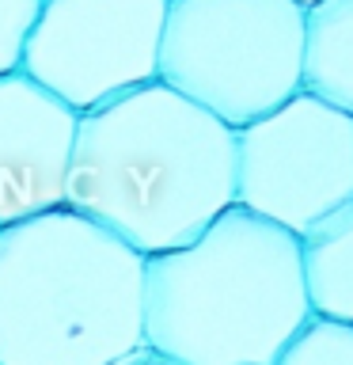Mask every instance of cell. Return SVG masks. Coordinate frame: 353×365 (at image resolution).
Listing matches in <instances>:
<instances>
[{
  "label": "cell",
  "instance_id": "cell-2",
  "mask_svg": "<svg viewBox=\"0 0 353 365\" xmlns=\"http://www.w3.org/2000/svg\"><path fill=\"white\" fill-rule=\"evenodd\" d=\"M307 316L300 236L243 205L144 259V346L175 365H273Z\"/></svg>",
  "mask_w": 353,
  "mask_h": 365
},
{
  "label": "cell",
  "instance_id": "cell-13",
  "mask_svg": "<svg viewBox=\"0 0 353 365\" xmlns=\"http://www.w3.org/2000/svg\"><path fill=\"white\" fill-rule=\"evenodd\" d=\"M296 4H300V8H312V4H315V0H296Z\"/></svg>",
  "mask_w": 353,
  "mask_h": 365
},
{
  "label": "cell",
  "instance_id": "cell-5",
  "mask_svg": "<svg viewBox=\"0 0 353 365\" xmlns=\"http://www.w3.org/2000/svg\"><path fill=\"white\" fill-rule=\"evenodd\" d=\"M353 198V114L296 91L236 130V205L304 236Z\"/></svg>",
  "mask_w": 353,
  "mask_h": 365
},
{
  "label": "cell",
  "instance_id": "cell-11",
  "mask_svg": "<svg viewBox=\"0 0 353 365\" xmlns=\"http://www.w3.org/2000/svg\"><path fill=\"white\" fill-rule=\"evenodd\" d=\"M42 0H0V76L16 73Z\"/></svg>",
  "mask_w": 353,
  "mask_h": 365
},
{
  "label": "cell",
  "instance_id": "cell-1",
  "mask_svg": "<svg viewBox=\"0 0 353 365\" xmlns=\"http://www.w3.org/2000/svg\"><path fill=\"white\" fill-rule=\"evenodd\" d=\"M65 205L141 255L190 244L236 205V130L164 80L80 114Z\"/></svg>",
  "mask_w": 353,
  "mask_h": 365
},
{
  "label": "cell",
  "instance_id": "cell-7",
  "mask_svg": "<svg viewBox=\"0 0 353 365\" xmlns=\"http://www.w3.org/2000/svg\"><path fill=\"white\" fill-rule=\"evenodd\" d=\"M80 114L16 68L0 76V228L61 210Z\"/></svg>",
  "mask_w": 353,
  "mask_h": 365
},
{
  "label": "cell",
  "instance_id": "cell-8",
  "mask_svg": "<svg viewBox=\"0 0 353 365\" xmlns=\"http://www.w3.org/2000/svg\"><path fill=\"white\" fill-rule=\"evenodd\" d=\"M300 262L312 312L353 324V198L300 236Z\"/></svg>",
  "mask_w": 353,
  "mask_h": 365
},
{
  "label": "cell",
  "instance_id": "cell-9",
  "mask_svg": "<svg viewBox=\"0 0 353 365\" xmlns=\"http://www.w3.org/2000/svg\"><path fill=\"white\" fill-rule=\"evenodd\" d=\"M300 88L353 114V0H315L304 8Z\"/></svg>",
  "mask_w": 353,
  "mask_h": 365
},
{
  "label": "cell",
  "instance_id": "cell-12",
  "mask_svg": "<svg viewBox=\"0 0 353 365\" xmlns=\"http://www.w3.org/2000/svg\"><path fill=\"white\" fill-rule=\"evenodd\" d=\"M114 365H175V361H167L164 354H156V350L141 346V350H133V354H125V358H118Z\"/></svg>",
  "mask_w": 353,
  "mask_h": 365
},
{
  "label": "cell",
  "instance_id": "cell-3",
  "mask_svg": "<svg viewBox=\"0 0 353 365\" xmlns=\"http://www.w3.org/2000/svg\"><path fill=\"white\" fill-rule=\"evenodd\" d=\"M141 346V251L68 205L0 228V365H114Z\"/></svg>",
  "mask_w": 353,
  "mask_h": 365
},
{
  "label": "cell",
  "instance_id": "cell-4",
  "mask_svg": "<svg viewBox=\"0 0 353 365\" xmlns=\"http://www.w3.org/2000/svg\"><path fill=\"white\" fill-rule=\"evenodd\" d=\"M304 8L296 0H167L159 73L224 125L262 118L300 91Z\"/></svg>",
  "mask_w": 353,
  "mask_h": 365
},
{
  "label": "cell",
  "instance_id": "cell-6",
  "mask_svg": "<svg viewBox=\"0 0 353 365\" xmlns=\"http://www.w3.org/2000/svg\"><path fill=\"white\" fill-rule=\"evenodd\" d=\"M167 0H42L19 68L76 114L159 73Z\"/></svg>",
  "mask_w": 353,
  "mask_h": 365
},
{
  "label": "cell",
  "instance_id": "cell-10",
  "mask_svg": "<svg viewBox=\"0 0 353 365\" xmlns=\"http://www.w3.org/2000/svg\"><path fill=\"white\" fill-rule=\"evenodd\" d=\"M273 365H353V324L312 312Z\"/></svg>",
  "mask_w": 353,
  "mask_h": 365
}]
</instances>
